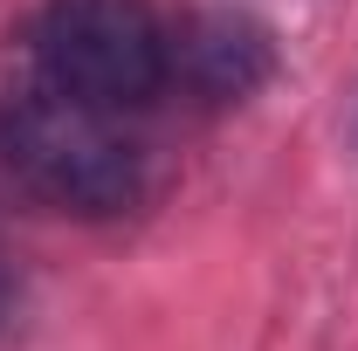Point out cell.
I'll list each match as a JSON object with an SVG mask.
<instances>
[{
  "label": "cell",
  "instance_id": "cell-1",
  "mask_svg": "<svg viewBox=\"0 0 358 351\" xmlns=\"http://www.w3.org/2000/svg\"><path fill=\"white\" fill-rule=\"evenodd\" d=\"M0 166L35 200L62 214H124L145 186V152L117 131V110H96L69 89H21L0 110Z\"/></svg>",
  "mask_w": 358,
  "mask_h": 351
},
{
  "label": "cell",
  "instance_id": "cell-2",
  "mask_svg": "<svg viewBox=\"0 0 358 351\" xmlns=\"http://www.w3.org/2000/svg\"><path fill=\"white\" fill-rule=\"evenodd\" d=\"M35 62L42 83L124 117L173 83V35L152 0H42Z\"/></svg>",
  "mask_w": 358,
  "mask_h": 351
},
{
  "label": "cell",
  "instance_id": "cell-3",
  "mask_svg": "<svg viewBox=\"0 0 358 351\" xmlns=\"http://www.w3.org/2000/svg\"><path fill=\"white\" fill-rule=\"evenodd\" d=\"M275 48L268 28H255L248 14H200L173 35V76L207 103H241L248 89L268 83Z\"/></svg>",
  "mask_w": 358,
  "mask_h": 351
}]
</instances>
